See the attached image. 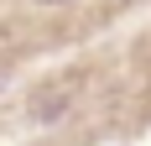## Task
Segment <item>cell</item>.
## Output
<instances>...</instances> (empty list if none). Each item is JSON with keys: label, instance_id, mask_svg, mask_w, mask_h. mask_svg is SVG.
<instances>
[{"label": "cell", "instance_id": "6da1fadb", "mask_svg": "<svg viewBox=\"0 0 151 146\" xmlns=\"http://www.w3.org/2000/svg\"><path fill=\"white\" fill-rule=\"evenodd\" d=\"M68 99H73V89H63V94L52 89V94H42V99H37V110H31V115H37V120H58L63 110H68Z\"/></svg>", "mask_w": 151, "mask_h": 146}, {"label": "cell", "instance_id": "7a4b0ae2", "mask_svg": "<svg viewBox=\"0 0 151 146\" xmlns=\"http://www.w3.org/2000/svg\"><path fill=\"white\" fill-rule=\"evenodd\" d=\"M37 5H63V0H37Z\"/></svg>", "mask_w": 151, "mask_h": 146}]
</instances>
